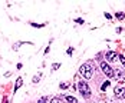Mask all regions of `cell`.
Listing matches in <instances>:
<instances>
[{"label": "cell", "mask_w": 125, "mask_h": 103, "mask_svg": "<svg viewBox=\"0 0 125 103\" xmlns=\"http://www.w3.org/2000/svg\"><path fill=\"white\" fill-rule=\"evenodd\" d=\"M78 89H79L81 94H82L83 97H89V96H91V90H89V87H88V85L85 83V82H79Z\"/></svg>", "instance_id": "cell-1"}, {"label": "cell", "mask_w": 125, "mask_h": 103, "mask_svg": "<svg viewBox=\"0 0 125 103\" xmlns=\"http://www.w3.org/2000/svg\"><path fill=\"white\" fill-rule=\"evenodd\" d=\"M79 72H81V75L85 79H91V76H92V69H91L89 64H82L81 69H79Z\"/></svg>", "instance_id": "cell-2"}, {"label": "cell", "mask_w": 125, "mask_h": 103, "mask_svg": "<svg viewBox=\"0 0 125 103\" xmlns=\"http://www.w3.org/2000/svg\"><path fill=\"white\" fill-rule=\"evenodd\" d=\"M101 69H102V72H104L108 77H114L115 76V72L111 69L109 64H106V62H101Z\"/></svg>", "instance_id": "cell-3"}, {"label": "cell", "mask_w": 125, "mask_h": 103, "mask_svg": "<svg viewBox=\"0 0 125 103\" xmlns=\"http://www.w3.org/2000/svg\"><path fill=\"white\" fill-rule=\"evenodd\" d=\"M105 57H106V60H108V62H114V60L116 59V53H115V52H106Z\"/></svg>", "instance_id": "cell-4"}, {"label": "cell", "mask_w": 125, "mask_h": 103, "mask_svg": "<svg viewBox=\"0 0 125 103\" xmlns=\"http://www.w3.org/2000/svg\"><path fill=\"white\" fill-rule=\"evenodd\" d=\"M115 96L116 97H124V89H115Z\"/></svg>", "instance_id": "cell-5"}, {"label": "cell", "mask_w": 125, "mask_h": 103, "mask_svg": "<svg viewBox=\"0 0 125 103\" xmlns=\"http://www.w3.org/2000/svg\"><path fill=\"white\" fill-rule=\"evenodd\" d=\"M22 85H23V79H22V77H19V79H17V82H16V86H14V92H16V90H19V87H20Z\"/></svg>", "instance_id": "cell-6"}, {"label": "cell", "mask_w": 125, "mask_h": 103, "mask_svg": "<svg viewBox=\"0 0 125 103\" xmlns=\"http://www.w3.org/2000/svg\"><path fill=\"white\" fill-rule=\"evenodd\" d=\"M66 100L69 103H78V100H76L75 97H72V96H66Z\"/></svg>", "instance_id": "cell-7"}, {"label": "cell", "mask_w": 125, "mask_h": 103, "mask_svg": "<svg viewBox=\"0 0 125 103\" xmlns=\"http://www.w3.org/2000/svg\"><path fill=\"white\" fill-rule=\"evenodd\" d=\"M50 103H63V102L59 99V97H55V99H52V102Z\"/></svg>", "instance_id": "cell-8"}, {"label": "cell", "mask_w": 125, "mask_h": 103, "mask_svg": "<svg viewBox=\"0 0 125 103\" xmlns=\"http://www.w3.org/2000/svg\"><path fill=\"white\" fill-rule=\"evenodd\" d=\"M116 19L122 20V19H124V13H116Z\"/></svg>", "instance_id": "cell-9"}, {"label": "cell", "mask_w": 125, "mask_h": 103, "mask_svg": "<svg viewBox=\"0 0 125 103\" xmlns=\"http://www.w3.org/2000/svg\"><path fill=\"white\" fill-rule=\"evenodd\" d=\"M108 86H109V82H105V83L102 85V90H105L106 87H108Z\"/></svg>", "instance_id": "cell-10"}, {"label": "cell", "mask_w": 125, "mask_h": 103, "mask_svg": "<svg viewBox=\"0 0 125 103\" xmlns=\"http://www.w3.org/2000/svg\"><path fill=\"white\" fill-rule=\"evenodd\" d=\"M119 57V60L122 62V64H124V67H125V56H118Z\"/></svg>", "instance_id": "cell-11"}, {"label": "cell", "mask_w": 125, "mask_h": 103, "mask_svg": "<svg viewBox=\"0 0 125 103\" xmlns=\"http://www.w3.org/2000/svg\"><path fill=\"white\" fill-rule=\"evenodd\" d=\"M39 77H40V76H35V77H33V83H38V82H39Z\"/></svg>", "instance_id": "cell-12"}, {"label": "cell", "mask_w": 125, "mask_h": 103, "mask_svg": "<svg viewBox=\"0 0 125 103\" xmlns=\"http://www.w3.org/2000/svg\"><path fill=\"white\" fill-rule=\"evenodd\" d=\"M52 67H53V70H56V69L59 67V63H55V64H53V66H52Z\"/></svg>", "instance_id": "cell-13"}, {"label": "cell", "mask_w": 125, "mask_h": 103, "mask_svg": "<svg viewBox=\"0 0 125 103\" xmlns=\"http://www.w3.org/2000/svg\"><path fill=\"white\" fill-rule=\"evenodd\" d=\"M39 103H46V97H42V99L39 100Z\"/></svg>", "instance_id": "cell-14"}, {"label": "cell", "mask_w": 125, "mask_h": 103, "mask_svg": "<svg viewBox=\"0 0 125 103\" xmlns=\"http://www.w3.org/2000/svg\"><path fill=\"white\" fill-rule=\"evenodd\" d=\"M124 99H125V90H124Z\"/></svg>", "instance_id": "cell-15"}]
</instances>
